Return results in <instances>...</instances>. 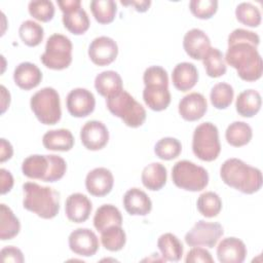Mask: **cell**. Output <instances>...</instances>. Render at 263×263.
I'll return each mask as SVG.
<instances>
[{
	"instance_id": "1",
	"label": "cell",
	"mask_w": 263,
	"mask_h": 263,
	"mask_svg": "<svg viewBox=\"0 0 263 263\" xmlns=\"http://www.w3.org/2000/svg\"><path fill=\"white\" fill-rule=\"evenodd\" d=\"M259 43V35L246 29H235L228 36L224 59L245 81H256L262 76L263 62L257 49Z\"/></svg>"
},
{
	"instance_id": "2",
	"label": "cell",
	"mask_w": 263,
	"mask_h": 263,
	"mask_svg": "<svg viewBox=\"0 0 263 263\" xmlns=\"http://www.w3.org/2000/svg\"><path fill=\"white\" fill-rule=\"evenodd\" d=\"M220 177L226 185L245 194L259 191L263 183L261 171L238 158L226 159L221 165Z\"/></svg>"
},
{
	"instance_id": "3",
	"label": "cell",
	"mask_w": 263,
	"mask_h": 263,
	"mask_svg": "<svg viewBox=\"0 0 263 263\" xmlns=\"http://www.w3.org/2000/svg\"><path fill=\"white\" fill-rule=\"evenodd\" d=\"M23 205L26 210L42 219H52L59 214L60 193L53 188L27 182L23 185Z\"/></svg>"
},
{
	"instance_id": "4",
	"label": "cell",
	"mask_w": 263,
	"mask_h": 263,
	"mask_svg": "<svg viewBox=\"0 0 263 263\" xmlns=\"http://www.w3.org/2000/svg\"><path fill=\"white\" fill-rule=\"evenodd\" d=\"M143 100L153 111L165 110L171 103L167 72L160 66L147 68L143 75Z\"/></svg>"
},
{
	"instance_id": "5",
	"label": "cell",
	"mask_w": 263,
	"mask_h": 263,
	"mask_svg": "<svg viewBox=\"0 0 263 263\" xmlns=\"http://www.w3.org/2000/svg\"><path fill=\"white\" fill-rule=\"evenodd\" d=\"M66 170L65 159L54 154L30 155L22 163V172L26 177L49 183L62 179Z\"/></svg>"
},
{
	"instance_id": "6",
	"label": "cell",
	"mask_w": 263,
	"mask_h": 263,
	"mask_svg": "<svg viewBox=\"0 0 263 263\" xmlns=\"http://www.w3.org/2000/svg\"><path fill=\"white\" fill-rule=\"evenodd\" d=\"M106 105L114 116L119 117L129 127H139L146 120L144 107L125 90H121L116 96L108 98Z\"/></svg>"
},
{
	"instance_id": "7",
	"label": "cell",
	"mask_w": 263,
	"mask_h": 263,
	"mask_svg": "<svg viewBox=\"0 0 263 263\" xmlns=\"http://www.w3.org/2000/svg\"><path fill=\"white\" fill-rule=\"evenodd\" d=\"M30 106L37 119L46 125H53L61 120L62 110L59 92L52 87H44L35 92Z\"/></svg>"
},
{
	"instance_id": "8",
	"label": "cell",
	"mask_w": 263,
	"mask_h": 263,
	"mask_svg": "<svg viewBox=\"0 0 263 263\" xmlns=\"http://www.w3.org/2000/svg\"><path fill=\"white\" fill-rule=\"evenodd\" d=\"M192 150L203 161H213L221 152L219 132L212 122H203L195 127L192 138Z\"/></svg>"
},
{
	"instance_id": "9",
	"label": "cell",
	"mask_w": 263,
	"mask_h": 263,
	"mask_svg": "<svg viewBox=\"0 0 263 263\" xmlns=\"http://www.w3.org/2000/svg\"><path fill=\"white\" fill-rule=\"evenodd\" d=\"M174 184L187 191H200L209 184V174L202 166L189 160H180L175 163L172 170Z\"/></svg>"
},
{
	"instance_id": "10",
	"label": "cell",
	"mask_w": 263,
	"mask_h": 263,
	"mask_svg": "<svg viewBox=\"0 0 263 263\" xmlns=\"http://www.w3.org/2000/svg\"><path fill=\"white\" fill-rule=\"evenodd\" d=\"M72 42L62 34H52L48 37L45 51L40 60L42 64L52 70H63L70 66L72 62Z\"/></svg>"
},
{
	"instance_id": "11",
	"label": "cell",
	"mask_w": 263,
	"mask_h": 263,
	"mask_svg": "<svg viewBox=\"0 0 263 263\" xmlns=\"http://www.w3.org/2000/svg\"><path fill=\"white\" fill-rule=\"evenodd\" d=\"M223 234L224 229L220 223L199 220L186 233L185 242L190 247L203 246L212 249L217 245Z\"/></svg>"
},
{
	"instance_id": "12",
	"label": "cell",
	"mask_w": 263,
	"mask_h": 263,
	"mask_svg": "<svg viewBox=\"0 0 263 263\" xmlns=\"http://www.w3.org/2000/svg\"><path fill=\"white\" fill-rule=\"evenodd\" d=\"M63 12V24L65 28L74 35L84 34L90 25L86 11L81 6L80 0L58 1Z\"/></svg>"
},
{
	"instance_id": "13",
	"label": "cell",
	"mask_w": 263,
	"mask_h": 263,
	"mask_svg": "<svg viewBox=\"0 0 263 263\" xmlns=\"http://www.w3.org/2000/svg\"><path fill=\"white\" fill-rule=\"evenodd\" d=\"M66 105L69 113L73 117H86L93 112L96 107V99L90 90L77 87L68 93Z\"/></svg>"
},
{
	"instance_id": "14",
	"label": "cell",
	"mask_w": 263,
	"mask_h": 263,
	"mask_svg": "<svg viewBox=\"0 0 263 263\" xmlns=\"http://www.w3.org/2000/svg\"><path fill=\"white\" fill-rule=\"evenodd\" d=\"M118 54L117 43L110 37L95 38L88 46V57L97 66H107L115 61Z\"/></svg>"
},
{
	"instance_id": "15",
	"label": "cell",
	"mask_w": 263,
	"mask_h": 263,
	"mask_svg": "<svg viewBox=\"0 0 263 263\" xmlns=\"http://www.w3.org/2000/svg\"><path fill=\"white\" fill-rule=\"evenodd\" d=\"M69 248L79 256L90 257L99 250V238L88 228H77L69 235Z\"/></svg>"
},
{
	"instance_id": "16",
	"label": "cell",
	"mask_w": 263,
	"mask_h": 263,
	"mask_svg": "<svg viewBox=\"0 0 263 263\" xmlns=\"http://www.w3.org/2000/svg\"><path fill=\"white\" fill-rule=\"evenodd\" d=\"M83 146L91 151L103 149L109 141V132L106 125L99 120L87 121L80 130Z\"/></svg>"
},
{
	"instance_id": "17",
	"label": "cell",
	"mask_w": 263,
	"mask_h": 263,
	"mask_svg": "<svg viewBox=\"0 0 263 263\" xmlns=\"http://www.w3.org/2000/svg\"><path fill=\"white\" fill-rule=\"evenodd\" d=\"M114 178L110 170L106 167H96L91 170L85 178V187L88 193L93 196H105L112 190Z\"/></svg>"
},
{
	"instance_id": "18",
	"label": "cell",
	"mask_w": 263,
	"mask_h": 263,
	"mask_svg": "<svg viewBox=\"0 0 263 263\" xmlns=\"http://www.w3.org/2000/svg\"><path fill=\"white\" fill-rule=\"evenodd\" d=\"M179 114L187 121L200 119L208 110V103L203 95L191 92L183 97L179 103Z\"/></svg>"
},
{
	"instance_id": "19",
	"label": "cell",
	"mask_w": 263,
	"mask_h": 263,
	"mask_svg": "<svg viewBox=\"0 0 263 263\" xmlns=\"http://www.w3.org/2000/svg\"><path fill=\"white\" fill-rule=\"evenodd\" d=\"M217 257L221 263H241L247 257V247L237 237H226L217 247Z\"/></svg>"
},
{
	"instance_id": "20",
	"label": "cell",
	"mask_w": 263,
	"mask_h": 263,
	"mask_svg": "<svg viewBox=\"0 0 263 263\" xmlns=\"http://www.w3.org/2000/svg\"><path fill=\"white\" fill-rule=\"evenodd\" d=\"M183 47L190 58L194 60H202L211 48V40L202 30L194 28L185 34Z\"/></svg>"
},
{
	"instance_id": "21",
	"label": "cell",
	"mask_w": 263,
	"mask_h": 263,
	"mask_svg": "<svg viewBox=\"0 0 263 263\" xmlns=\"http://www.w3.org/2000/svg\"><path fill=\"white\" fill-rule=\"evenodd\" d=\"M92 204L88 197L82 193H72L65 203L67 218L74 223L85 222L91 213Z\"/></svg>"
},
{
	"instance_id": "22",
	"label": "cell",
	"mask_w": 263,
	"mask_h": 263,
	"mask_svg": "<svg viewBox=\"0 0 263 263\" xmlns=\"http://www.w3.org/2000/svg\"><path fill=\"white\" fill-rule=\"evenodd\" d=\"M125 211L133 216H146L152 210V201L143 190L130 188L123 196Z\"/></svg>"
},
{
	"instance_id": "23",
	"label": "cell",
	"mask_w": 263,
	"mask_h": 263,
	"mask_svg": "<svg viewBox=\"0 0 263 263\" xmlns=\"http://www.w3.org/2000/svg\"><path fill=\"white\" fill-rule=\"evenodd\" d=\"M13 80L20 88L29 90L39 85L42 80V73L35 64L23 62L14 69Z\"/></svg>"
},
{
	"instance_id": "24",
	"label": "cell",
	"mask_w": 263,
	"mask_h": 263,
	"mask_svg": "<svg viewBox=\"0 0 263 263\" xmlns=\"http://www.w3.org/2000/svg\"><path fill=\"white\" fill-rule=\"evenodd\" d=\"M172 81L178 90H190L198 81V71L192 63H179L173 70Z\"/></svg>"
},
{
	"instance_id": "25",
	"label": "cell",
	"mask_w": 263,
	"mask_h": 263,
	"mask_svg": "<svg viewBox=\"0 0 263 263\" xmlns=\"http://www.w3.org/2000/svg\"><path fill=\"white\" fill-rule=\"evenodd\" d=\"M95 87L96 90L106 99L114 97L123 90L120 75L112 70L103 71L98 74L95 79Z\"/></svg>"
},
{
	"instance_id": "26",
	"label": "cell",
	"mask_w": 263,
	"mask_h": 263,
	"mask_svg": "<svg viewBox=\"0 0 263 263\" xmlns=\"http://www.w3.org/2000/svg\"><path fill=\"white\" fill-rule=\"evenodd\" d=\"M43 146L51 151H69L74 146V137L69 129H51L42 138Z\"/></svg>"
},
{
	"instance_id": "27",
	"label": "cell",
	"mask_w": 263,
	"mask_h": 263,
	"mask_svg": "<svg viewBox=\"0 0 263 263\" xmlns=\"http://www.w3.org/2000/svg\"><path fill=\"white\" fill-rule=\"evenodd\" d=\"M262 100L260 93L255 89H246L241 91L236 99L235 108L242 117H253L261 109Z\"/></svg>"
},
{
	"instance_id": "28",
	"label": "cell",
	"mask_w": 263,
	"mask_h": 263,
	"mask_svg": "<svg viewBox=\"0 0 263 263\" xmlns=\"http://www.w3.org/2000/svg\"><path fill=\"white\" fill-rule=\"evenodd\" d=\"M141 179L147 189L151 191L160 190L166 183V168L159 162H152L144 167Z\"/></svg>"
},
{
	"instance_id": "29",
	"label": "cell",
	"mask_w": 263,
	"mask_h": 263,
	"mask_svg": "<svg viewBox=\"0 0 263 263\" xmlns=\"http://www.w3.org/2000/svg\"><path fill=\"white\" fill-rule=\"evenodd\" d=\"M113 225H122V216L120 211L115 205L109 203L98 208L93 217L95 228L102 232Z\"/></svg>"
},
{
	"instance_id": "30",
	"label": "cell",
	"mask_w": 263,
	"mask_h": 263,
	"mask_svg": "<svg viewBox=\"0 0 263 263\" xmlns=\"http://www.w3.org/2000/svg\"><path fill=\"white\" fill-rule=\"evenodd\" d=\"M157 247L161 253L163 260L177 262L180 261L184 248L180 239L173 233H164L158 237Z\"/></svg>"
},
{
	"instance_id": "31",
	"label": "cell",
	"mask_w": 263,
	"mask_h": 263,
	"mask_svg": "<svg viewBox=\"0 0 263 263\" xmlns=\"http://www.w3.org/2000/svg\"><path fill=\"white\" fill-rule=\"evenodd\" d=\"M21 230V223L17 217L9 206L4 203L0 204V239H12L18 234Z\"/></svg>"
},
{
	"instance_id": "32",
	"label": "cell",
	"mask_w": 263,
	"mask_h": 263,
	"mask_svg": "<svg viewBox=\"0 0 263 263\" xmlns=\"http://www.w3.org/2000/svg\"><path fill=\"white\" fill-rule=\"evenodd\" d=\"M252 137V127L243 121H234L230 123L225 133L227 143L233 147H241L249 144Z\"/></svg>"
},
{
	"instance_id": "33",
	"label": "cell",
	"mask_w": 263,
	"mask_h": 263,
	"mask_svg": "<svg viewBox=\"0 0 263 263\" xmlns=\"http://www.w3.org/2000/svg\"><path fill=\"white\" fill-rule=\"evenodd\" d=\"M202 63L206 74L210 77L218 78L224 75L227 71L226 63L222 51L218 48L211 47L202 59Z\"/></svg>"
},
{
	"instance_id": "34",
	"label": "cell",
	"mask_w": 263,
	"mask_h": 263,
	"mask_svg": "<svg viewBox=\"0 0 263 263\" xmlns=\"http://www.w3.org/2000/svg\"><path fill=\"white\" fill-rule=\"evenodd\" d=\"M103 247L111 252L120 251L126 242V234L121 226L113 225L101 232Z\"/></svg>"
},
{
	"instance_id": "35",
	"label": "cell",
	"mask_w": 263,
	"mask_h": 263,
	"mask_svg": "<svg viewBox=\"0 0 263 263\" xmlns=\"http://www.w3.org/2000/svg\"><path fill=\"white\" fill-rule=\"evenodd\" d=\"M90 10L96 21L102 25L110 24L114 21L117 5L113 0H92L90 2Z\"/></svg>"
},
{
	"instance_id": "36",
	"label": "cell",
	"mask_w": 263,
	"mask_h": 263,
	"mask_svg": "<svg viewBox=\"0 0 263 263\" xmlns=\"http://www.w3.org/2000/svg\"><path fill=\"white\" fill-rule=\"evenodd\" d=\"M196 205L198 212L202 216L214 218L218 216L222 210V200L216 192L206 191L199 195Z\"/></svg>"
},
{
	"instance_id": "37",
	"label": "cell",
	"mask_w": 263,
	"mask_h": 263,
	"mask_svg": "<svg viewBox=\"0 0 263 263\" xmlns=\"http://www.w3.org/2000/svg\"><path fill=\"white\" fill-rule=\"evenodd\" d=\"M18 35L27 46L34 47L42 42L44 37V30L38 23L28 20L23 22L20 26Z\"/></svg>"
},
{
	"instance_id": "38",
	"label": "cell",
	"mask_w": 263,
	"mask_h": 263,
	"mask_svg": "<svg viewBox=\"0 0 263 263\" xmlns=\"http://www.w3.org/2000/svg\"><path fill=\"white\" fill-rule=\"evenodd\" d=\"M233 97V87L225 82H219L215 84L210 93L211 103L217 109H226L229 107L232 103Z\"/></svg>"
},
{
	"instance_id": "39",
	"label": "cell",
	"mask_w": 263,
	"mask_h": 263,
	"mask_svg": "<svg viewBox=\"0 0 263 263\" xmlns=\"http://www.w3.org/2000/svg\"><path fill=\"white\" fill-rule=\"evenodd\" d=\"M182 151L181 142L172 137L160 139L154 147V153L162 160H172L177 158Z\"/></svg>"
},
{
	"instance_id": "40",
	"label": "cell",
	"mask_w": 263,
	"mask_h": 263,
	"mask_svg": "<svg viewBox=\"0 0 263 263\" xmlns=\"http://www.w3.org/2000/svg\"><path fill=\"white\" fill-rule=\"evenodd\" d=\"M235 16L239 23L248 27H258L261 23V12L250 2H241L235 8Z\"/></svg>"
},
{
	"instance_id": "41",
	"label": "cell",
	"mask_w": 263,
	"mask_h": 263,
	"mask_svg": "<svg viewBox=\"0 0 263 263\" xmlns=\"http://www.w3.org/2000/svg\"><path fill=\"white\" fill-rule=\"evenodd\" d=\"M28 9L31 16L43 23L51 21L54 15L53 3L49 0L31 1L28 5Z\"/></svg>"
},
{
	"instance_id": "42",
	"label": "cell",
	"mask_w": 263,
	"mask_h": 263,
	"mask_svg": "<svg viewBox=\"0 0 263 263\" xmlns=\"http://www.w3.org/2000/svg\"><path fill=\"white\" fill-rule=\"evenodd\" d=\"M189 8L191 13L201 20L211 18L218 9L217 0H191L189 2Z\"/></svg>"
},
{
	"instance_id": "43",
	"label": "cell",
	"mask_w": 263,
	"mask_h": 263,
	"mask_svg": "<svg viewBox=\"0 0 263 263\" xmlns=\"http://www.w3.org/2000/svg\"><path fill=\"white\" fill-rule=\"evenodd\" d=\"M185 262L186 263H196V262L214 263V259L208 250L199 247H193L187 253Z\"/></svg>"
},
{
	"instance_id": "44",
	"label": "cell",
	"mask_w": 263,
	"mask_h": 263,
	"mask_svg": "<svg viewBox=\"0 0 263 263\" xmlns=\"http://www.w3.org/2000/svg\"><path fill=\"white\" fill-rule=\"evenodd\" d=\"M0 257L2 262H13V263H23L25 261L23 252L13 246L5 247L0 252Z\"/></svg>"
},
{
	"instance_id": "45",
	"label": "cell",
	"mask_w": 263,
	"mask_h": 263,
	"mask_svg": "<svg viewBox=\"0 0 263 263\" xmlns=\"http://www.w3.org/2000/svg\"><path fill=\"white\" fill-rule=\"evenodd\" d=\"M0 179H1V187L0 192L1 194H5L9 192L13 187V177L9 171L5 168L0 170Z\"/></svg>"
},
{
	"instance_id": "46",
	"label": "cell",
	"mask_w": 263,
	"mask_h": 263,
	"mask_svg": "<svg viewBox=\"0 0 263 263\" xmlns=\"http://www.w3.org/2000/svg\"><path fill=\"white\" fill-rule=\"evenodd\" d=\"M12 154H13V149L11 144L2 138L0 140V161L4 162L10 159Z\"/></svg>"
},
{
	"instance_id": "47",
	"label": "cell",
	"mask_w": 263,
	"mask_h": 263,
	"mask_svg": "<svg viewBox=\"0 0 263 263\" xmlns=\"http://www.w3.org/2000/svg\"><path fill=\"white\" fill-rule=\"evenodd\" d=\"M122 5H133L135 9L139 12H145L148 10V8L151 5L150 0H141V1H120Z\"/></svg>"
},
{
	"instance_id": "48",
	"label": "cell",
	"mask_w": 263,
	"mask_h": 263,
	"mask_svg": "<svg viewBox=\"0 0 263 263\" xmlns=\"http://www.w3.org/2000/svg\"><path fill=\"white\" fill-rule=\"evenodd\" d=\"M1 113L3 114L5 112V110L7 109V107L9 106L10 103V93L9 91H7V89L5 88L4 85H1Z\"/></svg>"
}]
</instances>
